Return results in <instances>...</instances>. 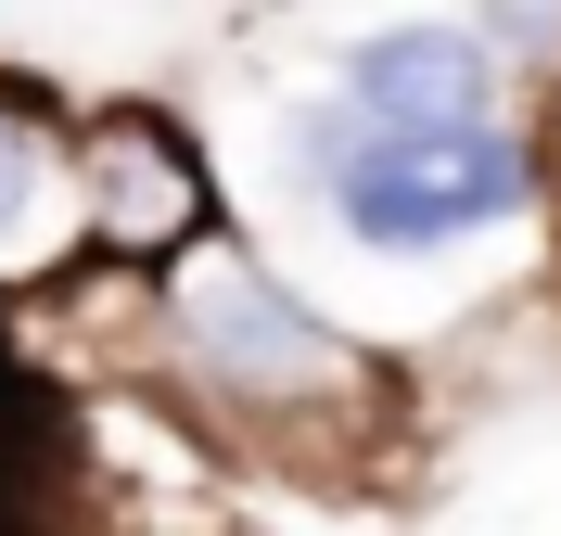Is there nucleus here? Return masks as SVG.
<instances>
[{
	"label": "nucleus",
	"mask_w": 561,
	"mask_h": 536,
	"mask_svg": "<svg viewBox=\"0 0 561 536\" xmlns=\"http://www.w3.org/2000/svg\"><path fill=\"white\" fill-rule=\"evenodd\" d=\"M332 103H345L370 141H485V128H511V77H497V52L472 38V13H396V26L345 38Z\"/></svg>",
	"instance_id": "20e7f679"
},
{
	"label": "nucleus",
	"mask_w": 561,
	"mask_h": 536,
	"mask_svg": "<svg viewBox=\"0 0 561 536\" xmlns=\"http://www.w3.org/2000/svg\"><path fill=\"white\" fill-rule=\"evenodd\" d=\"M280 153L307 179V205L345 230L357 255H459V243H497V230H536L561 205V167H549V128H485V141H370L332 90L280 115Z\"/></svg>",
	"instance_id": "f03ea898"
},
{
	"label": "nucleus",
	"mask_w": 561,
	"mask_h": 536,
	"mask_svg": "<svg viewBox=\"0 0 561 536\" xmlns=\"http://www.w3.org/2000/svg\"><path fill=\"white\" fill-rule=\"evenodd\" d=\"M77 103L51 77H0V320L90 269V192H77Z\"/></svg>",
	"instance_id": "39448f33"
},
{
	"label": "nucleus",
	"mask_w": 561,
	"mask_h": 536,
	"mask_svg": "<svg viewBox=\"0 0 561 536\" xmlns=\"http://www.w3.org/2000/svg\"><path fill=\"white\" fill-rule=\"evenodd\" d=\"M128 396L179 409L230 460L307 472V486H357L421 409L409 370L370 332H345L243 230H217L205 255H179L167 282H153V332H140V384Z\"/></svg>",
	"instance_id": "f257e3e1"
},
{
	"label": "nucleus",
	"mask_w": 561,
	"mask_h": 536,
	"mask_svg": "<svg viewBox=\"0 0 561 536\" xmlns=\"http://www.w3.org/2000/svg\"><path fill=\"white\" fill-rule=\"evenodd\" d=\"M77 192H90V269H115V282H167L179 255H205L230 230L217 153L167 90H90L77 103Z\"/></svg>",
	"instance_id": "7ed1b4c3"
}]
</instances>
